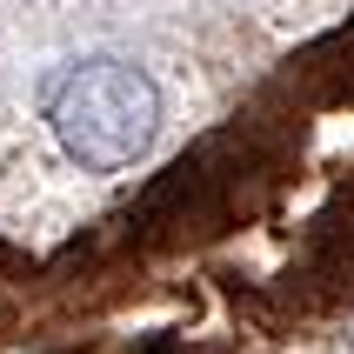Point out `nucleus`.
<instances>
[{
    "mask_svg": "<svg viewBox=\"0 0 354 354\" xmlns=\"http://www.w3.org/2000/svg\"><path fill=\"white\" fill-rule=\"evenodd\" d=\"M47 120L80 167L114 174V167H134L154 147L160 94L127 60H74L47 80Z\"/></svg>",
    "mask_w": 354,
    "mask_h": 354,
    "instance_id": "obj_1",
    "label": "nucleus"
}]
</instances>
